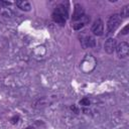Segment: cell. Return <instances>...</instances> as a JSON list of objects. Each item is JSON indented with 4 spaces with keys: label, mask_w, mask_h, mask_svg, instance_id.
I'll list each match as a JSON object with an SVG mask.
<instances>
[{
    "label": "cell",
    "mask_w": 129,
    "mask_h": 129,
    "mask_svg": "<svg viewBox=\"0 0 129 129\" xmlns=\"http://www.w3.org/2000/svg\"><path fill=\"white\" fill-rule=\"evenodd\" d=\"M52 20L58 24H64L68 17H69V9L68 7L64 6V4H59L57 5L53 12H52Z\"/></svg>",
    "instance_id": "obj_1"
},
{
    "label": "cell",
    "mask_w": 129,
    "mask_h": 129,
    "mask_svg": "<svg viewBox=\"0 0 129 129\" xmlns=\"http://www.w3.org/2000/svg\"><path fill=\"white\" fill-rule=\"evenodd\" d=\"M121 23V18L118 14H113L109 17L107 21V32L108 33H113L120 25Z\"/></svg>",
    "instance_id": "obj_2"
},
{
    "label": "cell",
    "mask_w": 129,
    "mask_h": 129,
    "mask_svg": "<svg viewBox=\"0 0 129 129\" xmlns=\"http://www.w3.org/2000/svg\"><path fill=\"white\" fill-rule=\"evenodd\" d=\"M80 42H81L83 48L92 47L96 43L94 36H92V35H90L88 33H82V35L80 36Z\"/></svg>",
    "instance_id": "obj_3"
},
{
    "label": "cell",
    "mask_w": 129,
    "mask_h": 129,
    "mask_svg": "<svg viewBox=\"0 0 129 129\" xmlns=\"http://www.w3.org/2000/svg\"><path fill=\"white\" fill-rule=\"evenodd\" d=\"M115 50L117 52L118 57L125 58V57L128 56V53H129V44L127 42H125V41H122L119 44H117Z\"/></svg>",
    "instance_id": "obj_4"
},
{
    "label": "cell",
    "mask_w": 129,
    "mask_h": 129,
    "mask_svg": "<svg viewBox=\"0 0 129 129\" xmlns=\"http://www.w3.org/2000/svg\"><path fill=\"white\" fill-rule=\"evenodd\" d=\"M91 31L93 32L94 35H97V36L103 35V33H104V23H103L102 19L97 18L94 21V23L92 24V27H91Z\"/></svg>",
    "instance_id": "obj_5"
},
{
    "label": "cell",
    "mask_w": 129,
    "mask_h": 129,
    "mask_svg": "<svg viewBox=\"0 0 129 129\" xmlns=\"http://www.w3.org/2000/svg\"><path fill=\"white\" fill-rule=\"evenodd\" d=\"M84 16H85V10H84L83 6L80 4H76L75 8H74V13H73V21L74 22L79 21Z\"/></svg>",
    "instance_id": "obj_6"
},
{
    "label": "cell",
    "mask_w": 129,
    "mask_h": 129,
    "mask_svg": "<svg viewBox=\"0 0 129 129\" xmlns=\"http://www.w3.org/2000/svg\"><path fill=\"white\" fill-rule=\"evenodd\" d=\"M116 46H117V42H116L115 38H108L104 43V49L109 54H111L115 51Z\"/></svg>",
    "instance_id": "obj_7"
},
{
    "label": "cell",
    "mask_w": 129,
    "mask_h": 129,
    "mask_svg": "<svg viewBox=\"0 0 129 129\" xmlns=\"http://www.w3.org/2000/svg\"><path fill=\"white\" fill-rule=\"evenodd\" d=\"M15 5L23 10V11H30L31 10V4L28 2V1H25V0H21V1H16L15 2Z\"/></svg>",
    "instance_id": "obj_8"
},
{
    "label": "cell",
    "mask_w": 129,
    "mask_h": 129,
    "mask_svg": "<svg viewBox=\"0 0 129 129\" xmlns=\"http://www.w3.org/2000/svg\"><path fill=\"white\" fill-rule=\"evenodd\" d=\"M0 14L5 16V17H10L12 15V12L10 11V9L3 7V6H0Z\"/></svg>",
    "instance_id": "obj_9"
},
{
    "label": "cell",
    "mask_w": 129,
    "mask_h": 129,
    "mask_svg": "<svg viewBox=\"0 0 129 129\" xmlns=\"http://www.w3.org/2000/svg\"><path fill=\"white\" fill-rule=\"evenodd\" d=\"M119 16H121L122 18H127V17L129 16V5H125V6L122 8V10H121ZM121 17H120V18H121Z\"/></svg>",
    "instance_id": "obj_10"
},
{
    "label": "cell",
    "mask_w": 129,
    "mask_h": 129,
    "mask_svg": "<svg viewBox=\"0 0 129 129\" xmlns=\"http://www.w3.org/2000/svg\"><path fill=\"white\" fill-rule=\"evenodd\" d=\"M79 103H80V105L85 106V107H88V106L91 105V101L89 100V98H83L82 100H80Z\"/></svg>",
    "instance_id": "obj_11"
},
{
    "label": "cell",
    "mask_w": 129,
    "mask_h": 129,
    "mask_svg": "<svg viewBox=\"0 0 129 129\" xmlns=\"http://www.w3.org/2000/svg\"><path fill=\"white\" fill-rule=\"evenodd\" d=\"M18 120H19V116H17V115L13 116V117L10 119V121H11V123H12V124H16V123L18 122Z\"/></svg>",
    "instance_id": "obj_12"
},
{
    "label": "cell",
    "mask_w": 129,
    "mask_h": 129,
    "mask_svg": "<svg viewBox=\"0 0 129 129\" xmlns=\"http://www.w3.org/2000/svg\"><path fill=\"white\" fill-rule=\"evenodd\" d=\"M128 28H129V25H126V26L121 30V33H122L123 35H126V34L128 33Z\"/></svg>",
    "instance_id": "obj_13"
},
{
    "label": "cell",
    "mask_w": 129,
    "mask_h": 129,
    "mask_svg": "<svg viewBox=\"0 0 129 129\" xmlns=\"http://www.w3.org/2000/svg\"><path fill=\"white\" fill-rule=\"evenodd\" d=\"M71 110H72V111H74L76 114H79V109H78L75 105H72V106H71Z\"/></svg>",
    "instance_id": "obj_14"
},
{
    "label": "cell",
    "mask_w": 129,
    "mask_h": 129,
    "mask_svg": "<svg viewBox=\"0 0 129 129\" xmlns=\"http://www.w3.org/2000/svg\"><path fill=\"white\" fill-rule=\"evenodd\" d=\"M25 129H33V127H31V126H28V127H26Z\"/></svg>",
    "instance_id": "obj_15"
}]
</instances>
